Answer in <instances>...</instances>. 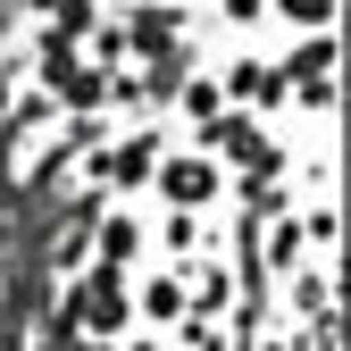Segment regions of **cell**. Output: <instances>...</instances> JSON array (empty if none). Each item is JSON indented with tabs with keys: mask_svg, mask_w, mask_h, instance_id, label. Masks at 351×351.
Masks as SVG:
<instances>
[]
</instances>
